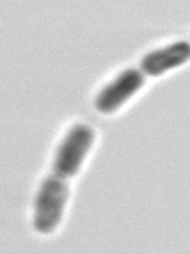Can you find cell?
Masks as SVG:
<instances>
[{
    "label": "cell",
    "mask_w": 190,
    "mask_h": 254,
    "mask_svg": "<svg viewBox=\"0 0 190 254\" xmlns=\"http://www.w3.org/2000/svg\"><path fill=\"white\" fill-rule=\"evenodd\" d=\"M68 198V188L63 178H45L34 201L33 227L40 234H50L61 223Z\"/></svg>",
    "instance_id": "obj_1"
},
{
    "label": "cell",
    "mask_w": 190,
    "mask_h": 254,
    "mask_svg": "<svg viewBox=\"0 0 190 254\" xmlns=\"http://www.w3.org/2000/svg\"><path fill=\"white\" fill-rule=\"evenodd\" d=\"M95 133L86 125H75L62 139L54 159V172L61 178H71L79 171L85 156L92 148Z\"/></svg>",
    "instance_id": "obj_2"
},
{
    "label": "cell",
    "mask_w": 190,
    "mask_h": 254,
    "mask_svg": "<svg viewBox=\"0 0 190 254\" xmlns=\"http://www.w3.org/2000/svg\"><path fill=\"white\" fill-rule=\"evenodd\" d=\"M144 85V77L137 70L121 72L111 83L101 89L95 101L96 110L110 115L131 99Z\"/></svg>",
    "instance_id": "obj_3"
},
{
    "label": "cell",
    "mask_w": 190,
    "mask_h": 254,
    "mask_svg": "<svg viewBox=\"0 0 190 254\" xmlns=\"http://www.w3.org/2000/svg\"><path fill=\"white\" fill-rule=\"evenodd\" d=\"M189 61L190 44L186 41H179V43L146 54L141 59V70L148 75L157 77L167 72L168 70L182 66L184 63Z\"/></svg>",
    "instance_id": "obj_4"
}]
</instances>
